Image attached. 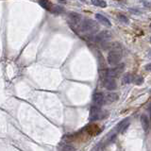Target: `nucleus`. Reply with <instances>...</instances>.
Returning a JSON list of instances; mask_svg holds the SVG:
<instances>
[{
	"instance_id": "f257e3e1",
	"label": "nucleus",
	"mask_w": 151,
	"mask_h": 151,
	"mask_svg": "<svg viewBox=\"0 0 151 151\" xmlns=\"http://www.w3.org/2000/svg\"><path fill=\"white\" fill-rule=\"evenodd\" d=\"M79 29L80 31L84 33H88L87 36H91V34H93L96 31H98L99 26L96 21L92 19H83L81 25L79 26Z\"/></svg>"
},
{
	"instance_id": "f03ea898",
	"label": "nucleus",
	"mask_w": 151,
	"mask_h": 151,
	"mask_svg": "<svg viewBox=\"0 0 151 151\" xmlns=\"http://www.w3.org/2000/svg\"><path fill=\"white\" fill-rule=\"evenodd\" d=\"M121 58H122L121 48H114V49H111L110 52H109L107 61L110 65L116 66V65H118V64L120 63Z\"/></svg>"
},
{
	"instance_id": "7ed1b4c3",
	"label": "nucleus",
	"mask_w": 151,
	"mask_h": 151,
	"mask_svg": "<svg viewBox=\"0 0 151 151\" xmlns=\"http://www.w3.org/2000/svg\"><path fill=\"white\" fill-rule=\"evenodd\" d=\"M111 39V33L109 30H103V31L99 32L96 34V36L95 37V41L96 43H99L101 44L103 43H107Z\"/></svg>"
},
{
	"instance_id": "20e7f679",
	"label": "nucleus",
	"mask_w": 151,
	"mask_h": 151,
	"mask_svg": "<svg viewBox=\"0 0 151 151\" xmlns=\"http://www.w3.org/2000/svg\"><path fill=\"white\" fill-rule=\"evenodd\" d=\"M125 70V64H118L115 67H113L111 69H108L107 77L110 78H118Z\"/></svg>"
},
{
	"instance_id": "39448f33",
	"label": "nucleus",
	"mask_w": 151,
	"mask_h": 151,
	"mask_svg": "<svg viewBox=\"0 0 151 151\" xmlns=\"http://www.w3.org/2000/svg\"><path fill=\"white\" fill-rule=\"evenodd\" d=\"M101 114H102L101 107L98 106V105H93V106L91 107L89 120H90V121H96L97 119L100 118Z\"/></svg>"
},
{
	"instance_id": "423d86ee",
	"label": "nucleus",
	"mask_w": 151,
	"mask_h": 151,
	"mask_svg": "<svg viewBox=\"0 0 151 151\" xmlns=\"http://www.w3.org/2000/svg\"><path fill=\"white\" fill-rule=\"evenodd\" d=\"M85 131L87 132V134L89 136L93 137L97 135L98 133H100L101 129H100V127L98 125H96V124H91V125L87 126L85 128Z\"/></svg>"
},
{
	"instance_id": "0eeeda50",
	"label": "nucleus",
	"mask_w": 151,
	"mask_h": 151,
	"mask_svg": "<svg viewBox=\"0 0 151 151\" xmlns=\"http://www.w3.org/2000/svg\"><path fill=\"white\" fill-rule=\"evenodd\" d=\"M68 15H69V18L71 22H72V24H74L76 26H79V27L82 23V21H83L81 15L79 13H77V12H69Z\"/></svg>"
},
{
	"instance_id": "6e6552de",
	"label": "nucleus",
	"mask_w": 151,
	"mask_h": 151,
	"mask_svg": "<svg viewBox=\"0 0 151 151\" xmlns=\"http://www.w3.org/2000/svg\"><path fill=\"white\" fill-rule=\"evenodd\" d=\"M104 86L107 90L113 91L117 88V83L116 81L113 79V78H110V77H107L104 80Z\"/></svg>"
},
{
	"instance_id": "1a4fd4ad",
	"label": "nucleus",
	"mask_w": 151,
	"mask_h": 151,
	"mask_svg": "<svg viewBox=\"0 0 151 151\" xmlns=\"http://www.w3.org/2000/svg\"><path fill=\"white\" fill-rule=\"evenodd\" d=\"M93 101L96 105L101 106V105L105 104V96L103 93H96L93 95Z\"/></svg>"
},
{
	"instance_id": "9d476101",
	"label": "nucleus",
	"mask_w": 151,
	"mask_h": 151,
	"mask_svg": "<svg viewBox=\"0 0 151 151\" xmlns=\"http://www.w3.org/2000/svg\"><path fill=\"white\" fill-rule=\"evenodd\" d=\"M96 20L98 21L100 24H102L103 26H108V27H110V26H111L110 21L109 20L106 16H103V15L100 14V13H96Z\"/></svg>"
},
{
	"instance_id": "9b49d317",
	"label": "nucleus",
	"mask_w": 151,
	"mask_h": 151,
	"mask_svg": "<svg viewBox=\"0 0 151 151\" xmlns=\"http://www.w3.org/2000/svg\"><path fill=\"white\" fill-rule=\"evenodd\" d=\"M118 98H119V96H118L117 93H110L105 96V103H106V104H110V103H112V102L117 101Z\"/></svg>"
},
{
	"instance_id": "f8f14e48",
	"label": "nucleus",
	"mask_w": 151,
	"mask_h": 151,
	"mask_svg": "<svg viewBox=\"0 0 151 151\" xmlns=\"http://www.w3.org/2000/svg\"><path fill=\"white\" fill-rule=\"evenodd\" d=\"M141 124H142L143 129L145 131H147L148 128H149V126H150V120H149L147 115L143 114L141 116Z\"/></svg>"
},
{
	"instance_id": "ddd939ff",
	"label": "nucleus",
	"mask_w": 151,
	"mask_h": 151,
	"mask_svg": "<svg viewBox=\"0 0 151 151\" xmlns=\"http://www.w3.org/2000/svg\"><path fill=\"white\" fill-rule=\"evenodd\" d=\"M129 126V123H128V118H127V119L123 120L122 122L119 123L118 125L116 126V129L118 131H125L127 128H128V127Z\"/></svg>"
},
{
	"instance_id": "4468645a",
	"label": "nucleus",
	"mask_w": 151,
	"mask_h": 151,
	"mask_svg": "<svg viewBox=\"0 0 151 151\" xmlns=\"http://www.w3.org/2000/svg\"><path fill=\"white\" fill-rule=\"evenodd\" d=\"M40 5H41L44 9L47 10V11H51L52 9V4L49 0H40Z\"/></svg>"
},
{
	"instance_id": "2eb2a0df",
	"label": "nucleus",
	"mask_w": 151,
	"mask_h": 151,
	"mask_svg": "<svg viewBox=\"0 0 151 151\" xmlns=\"http://www.w3.org/2000/svg\"><path fill=\"white\" fill-rule=\"evenodd\" d=\"M132 75L131 74H128V73H127V74H125V76L123 77V79L122 81L124 84H128V83H130V82L133 81V79H132Z\"/></svg>"
},
{
	"instance_id": "dca6fc26",
	"label": "nucleus",
	"mask_w": 151,
	"mask_h": 151,
	"mask_svg": "<svg viewBox=\"0 0 151 151\" xmlns=\"http://www.w3.org/2000/svg\"><path fill=\"white\" fill-rule=\"evenodd\" d=\"M92 4L96 7H100V8H106L107 7V3L103 1V0H91Z\"/></svg>"
},
{
	"instance_id": "f3484780",
	"label": "nucleus",
	"mask_w": 151,
	"mask_h": 151,
	"mask_svg": "<svg viewBox=\"0 0 151 151\" xmlns=\"http://www.w3.org/2000/svg\"><path fill=\"white\" fill-rule=\"evenodd\" d=\"M51 12H52L53 13H55V14H60V13H62V12H64V10H63L62 7L58 6V5H55V6L52 7Z\"/></svg>"
},
{
	"instance_id": "a211bd4d",
	"label": "nucleus",
	"mask_w": 151,
	"mask_h": 151,
	"mask_svg": "<svg viewBox=\"0 0 151 151\" xmlns=\"http://www.w3.org/2000/svg\"><path fill=\"white\" fill-rule=\"evenodd\" d=\"M117 17H118V19H119L121 22H123V23L128 24V22H129V20L128 19V17L124 14H117Z\"/></svg>"
},
{
	"instance_id": "6ab92c4d",
	"label": "nucleus",
	"mask_w": 151,
	"mask_h": 151,
	"mask_svg": "<svg viewBox=\"0 0 151 151\" xmlns=\"http://www.w3.org/2000/svg\"><path fill=\"white\" fill-rule=\"evenodd\" d=\"M134 83H136L137 85H141L144 81V79H143L141 76H136L135 78H134Z\"/></svg>"
},
{
	"instance_id": "aec40b11",
	"label": "nucleus",
	"mask_w": 151,
	"mask_h": 151,
	"mask_svg": "<svg viewBox=\"0 0 151 151\" xmlns=\"http://www.w3.org/2000/svg\"><path fill=\"white\" fill-rule=\"evenodd\" d=\"M145 69L146 70V71H151V63L146 64L145 66Z\"/></svg>"
},
{
	"instance_id": "412c9836",
	"label": "nucleus",
	"mask_w": 151,
	"mask_h": 151,
	"mask_svg": "<svg viewBox=\"0 0 151 151\" xmlns=\"http://www.w3.org/2000/svg\"><path fill=\"white\" fill-rule=\"evenodd\" d=\"M80 1H82V2H85V0H80Z\"/></svg>"
},
{
	"instance_id": "4be33fe9",
	"label": "nucleus",
	"mask_w": 151,
	"mask_h": 151,
	"mask_svg": "<svg viewBox=\"0 0 151 151\" xmlns=\"http://www.w3.org/2000/svg\"><path fill=\"white\" fill-rule=\"evenodd\" d=\"M149 41H150V43H151V37H150V40H149Z\"/></svg>"
},
{
	"instance_id": "5701e85b",
	"label": "nucleus",
	"mask_w": 151,
	"mask_h": 151,
	"mask_svg": "<svg viewBox=\"0 0 151 151\" xmlns=\"http://www.w3.org/2000/svg\"><path fill=\"white\" fill-rule=\"evenodd\" d=\"M115 1H120V0H115Z\"/></svg>"
}]
</instances>
